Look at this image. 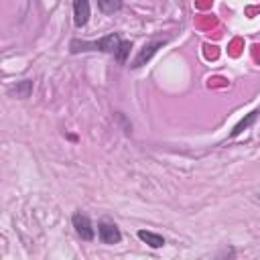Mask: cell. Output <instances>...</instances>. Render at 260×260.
Segmentation results:
<instances>
[{"label":"cell","instance_id":"6da1fadb","mask_svg":"<svg viewBox=\"0 0 260 260\" xmlns=\"http://www.w3.org/2000/svg\"><path fill=\"white\" fill-rule=\"evenodd\" d=\"M120 37L116 32L100 39V41H71L69 43V51L71 53H87V51H102V53H116L118 45H120Z\"/></svg>","mask_w":260,"mask_h":260},{"label":"cell","instance_id":"7a4b0ae2","mask_svg":"<svg viewBox=\"0 0 260 260\" xmlns=\"http://www.w3.org/2000/svg\"><path fill=\"white\" fill-rule=\"evenodd\" d=\"M73 228H75V234L81 238V240H85V242H89V240H93V236H95V232H93V225H91V221H89V217L85 215V213H81V211H77V213H73Z\"/></svg>","mask_w":260,"mask_h":260},{"label":"cell","instance_id":"3957f363","mask_svg":"<svg viewBox=\"0 0 260 260\" xmlns=\"http://www.w3.org/2000/svg\"><path fill=\"white\" fill-rule=\"evenodd\" d=\"M165 43H167V39H158V41H150V43H146V45L138 51L136 59L132 61V67H142V65H146V63L152 59V55H154Z\"/></svg>","mask_w":260,"mask_h":260},{"label":"cell","instance_id":"277c9868","mask_svg":"<svg viewBox=\"0 0 260 260\" xmlns=\"http://www.w3.org/2000/svg\"><path fill=\"white\" fill-rule=\"evenodd\" d=\"M98 238L104 242V244H118L122 240V234L120 230L114 225V223H108V221H102L98 225Z\"/></svg>","mask_w":260,"mask_h":260},{"label":"cell","instance_id":"5b68a950","mask_svg":"<svg viewBox=\"0 0 260 260\" xmlns=\"http://www.w3.org/2000/svg\"><path fill=\"white\" fill-rule=\"evenodd\" d=\"M89 0H73V22L77 28L85 26L89 20Z\"/></svg>","mask_w":260,"mask_h":260},{"label":"cell","instance_id":"8992f818","mask_svg":"<svg viewBox=\"0 0 260 260\" xmlns=\"http://www.w3.org/2000/svg\"><path fill=\"white\" fill-rule=\"evenodd\" d=\"M30 91H32V81H30V79L16 81L14 85H10V87H8V93H10V95H14V98H18V100L28 98V95H30Z\"/></svg>","mask_w":260,"mask_h":260},{"label":"cell","instance_id":"52a82bcc","mask_svg":"<svg viewBox=\"0 0 260 260\" xmlns=\"http://www.w3.org/2000/svg\"><path fill=\"white\" fill-rule=\"evenodd\" d=\"M138 238H140L144 244H148L150 248H160V246H165V238H162V236H158V234H154V232L138 230Z\"/></svg>","mask_w":260,"mask_h":260},{"label":"cell","instance_id":"ba28073f","mask_svg":"<svg viewBox=\"0 0 260 260\" xmlns=\"http://www.w3.org/2000/svg\"><path fill=\"white\" fill-rule=\"evenodd\" d=\"M258 114H260L258 110H252V112H250V114H248L246 118H242V120H240V122H238V124L234 126V130H232V134H230V136L234 138V136H238V134H242V132H244L246 128H250V126H252V122L256 120V116H258Z\"/></svg>","mask_w":260,"mask_h":260},{"label":"cell","instance_id":"9c48e42d","mask_svg":"<svg viewBox=\"0 0 260 260\" xmlns=\"http://www.w3.org/2000/svg\"><path fill=\"white\" fill-rule=\"evenodd\" d=\"M98 6L102 12L112 14V12H118L122 8V0H98Z\"/></svg>","mask_w":260,"mask_h":260},{"label":"cell","instance_id":"30bf717a","mask_svg":"<svg viewBox=\"0 0 260 260\" xmlns=\"http://www.w3.org/2000/svg\"><path fill=\"white\" fill-rule=\"evenodd\" d=\"M130 47H132V45H130L128 41H122V43L118 45V51L114 53L116 59H118V63H124V61H126V57H128V53H130Z\"/></svg>","mask_w":260,"mask_h":260},{"label":"cell","instance_id":"8fae6325","mask_svg":"<svg viewBox=\"0 0 260 260\" xmlns=\"http://www.w3.org/2000/svg\"><path fill=\"white\" fill-rule=\"evenodd\" d=\"M258 199H260V195H258Z\"/></svg>","mask_w":260,"mask_h":260}]
</instances>
